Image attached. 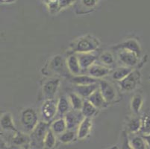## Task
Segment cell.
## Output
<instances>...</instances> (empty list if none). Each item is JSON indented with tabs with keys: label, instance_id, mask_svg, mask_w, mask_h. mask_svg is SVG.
<instances>
[{
	"label": "cell",
	"instance_id": "obj_1",
	"mask_svg": "<svg viewBox=\"0 0 150 149\" xmlns=\"http://www.w3.org/2000/svg\"><path fill=\"white\" fill-rule=\"evenodd\" d=\"M51 123L40 121L35 129L30 133L31 148H44V139L49 130L50 129Z\"/></svg>",
	"mask_w": 150,
	"mask_h": 149
},
{
	"label": "cell",
	"instance_id": "obj_2",
	"mask_svg": "<svg viewBox=\"0 0 150 149\" xmlns=\"http://www.w3.org/2000/svg\"><path fill=\"white\" fill-rule=\"evenodd\" d=\"M100 43L99 40L91 35H86L79 38L73 45V50L76 53H86L96 52Z\"/></svg>",
	"mask_w": 150,
	"mask_h": 149
},
{
	"label": "cell",
	"instance_id": "obj_3",
	"mask_svg": "<svg viewBox=\"0 0 150 149\" xmlns=\"http://www.w3.org/2000/svg\"><path fill=\"white\" fill-rule=\"evenodd\" d=\"M39 120L35 110L32 108H26L22 111L20 115V124L25 133H31L38 125Z\"/></svg>",
	"mask_w": 150,
	"mask_h": 149
},
{
	"label": "cell",
	"instance_id": "obj_4",
	"mask_svg": "<svg viewBox=\"0 0 150 149\" xmlns=\"http://www.w3.org/2000/svg\"><path fill=\"white\" fill-rule=\"evenodd\" d=\"M58 114V100L55 98L46 99L40 108V117L42 121L52 123Z\"/></svg>",
	"mask_w": 150,
	"mask_h": 149
},
{
	"label": "cell",
	"instance_id": "obj_5",
	"mask_svg": "<svg viewBox=\"0 0 150 149\" xmlns=\"http://www.w3.org/2000/svg\"><path fill=\"white\" fill-rule=\"evenodd\" d=\"M140 72L138 69L132 70L125 78L118 81L121 90L125 92H131L135 90L140 82Z\"/></svg>",
	"mask_w": 150,
	"mask_h": 149
},
{
	"label": "cell",
	"instance_id": "obj_6",
	"mask_svg": "<svg viewBox=\"0 0 150 149\" xmlns=\"http://www.w3.org/2000/svg\"><path fill=\"white\" fill-rule=\"evenodd\" d=\"M48 70L54 73L59 74L61 76L66 75V72H69L67 61H65L64 57L59 54L54 56L52 59L50 60L48 65Z\"/></svg>",
	"mask_w": 150,
	"mask_h": 149
},
{
	"label": "cell",
	"instance_id": "obj_7",
	"mask_svg": "<svg viewBox=\"0 0 150 149\" xmlns=\"http://www.w3.org/2000/svg\"><path fill=\"white\" fill-rule=\"evenodd\" d=\"M65 121L67 125V130H76L77 131L80 123L84 119L81 110L71 109L64 115Z\"/></svg>",
	"mask_w": 150,
	"mask_h": 149
},
{
	"label": "cell",
	"instance_id": "obj_8",
	"mask_svg": "<svg viewBox=\"0 0 150 149\" xmlns=\"http://www.w3.org/2000/svg\"><path fill=\"white\" fill-rule=\"evenodd\" d=\"M99 88L102 95L108 104L114 102L117 98V90L111 83L107 81H99Z\"/></svg>",
	"mask_w": 150,
	"mask_h": 149
},
{
	"label": "cell",
	"instance_id": "obj_9",
	"mask_svg": "<svg viewBox=\"0 0 150 149\" xmlns=\"http://www.w3.org/2000/svg\"><path fill=\"white\" fill-rule=\"evenodd\" d=\"M118 51V58L125 66L133 68L138 64L139 57L134 52L125 49H116Z\"/></svg>",
	"mask_w": 150,
	"mask_h": 149
},
{
	"label": "cell",
	"instance_id": "obj_10",
	"mask_svg": "<svg viewBox=\"0 0 150 149\" xmlns=\"http://www.w3.org/2000/svg\"><path fill=\"white\" fill-rule=\"evenodd\" d=\"M60 83L61 81H60L59 78H51L46 81L43 84V90H42L43 96L46 99L54 98V95L57 93L58 88H59Z\"/></svg>",
	"mask_w": 150,
	"mask_h": 149
},
{
	"label": "cell",
	"instance_id": "obj_11",
	"mask_svg": "<svg viewBox=\"0 0 150 149\" xmlns=\"http://www.w3.org/2000/svg\"><path fill=\"white\" fill-rule=\"evenodd\" d=\"M89 76L96 79H101L106 77L110 73L111 70L108 66L100 64H93L87 70Z\"/></svg>",
	"mask_w": 150,
	"mask_h": 149
},
{
	"label": "cell",
	"instance_id": "obj_12",
	"mask_svg": "<svg viewBox=\"0 0 150 149\" xmlns=\"http://www.w3.org/2000/svg\"><path fill=\"white\" fill-rule=\"evenodd\" d=\"M95 52L86 53H76L79 61V64L83 71H87L88 68L95 64L97 60V54H95Z\"/></svg>",
	"mask_w": 150,
	"mask_h": 149
},
{
	"label": "cell",
	"instance_id": "obj_13",
	"mask_svg": "<svg viewBox=\"0 0 150 149\" xmlns=\"http://www.w3.org/2000/svg\"><path fill=\"white\" fill-rule=\"evenodd\" d=\"M11 143L12 145L16 147L25 148V146H30L31 148L30 136L25 132H21L19 131L14 132V134L11 139Z\"/></svg>",
	"mask_w": 150,
	"mask_h": 149
},
{
	"label": "cell",
	"instance_id": "obj_14",
	"mask_svg": "<svg viewBox=\"0 0 150 149\" xmlns=\"http://www.w3.org/2000/svg\"><path fill=\"white\" fill-rule=\"evenodd\" d=\"M92 127L93 121L91 118L84 117L77 129V139H80V140L86 139L89 136L91 130H92Z\"/></svg>",
	"mask_w": 150,
	"mask_h": 149
},
{
	"label": "cell",
	"instance_id": "obj_15",
	"mask_svg": "<svg viewBox=\"0 0 150 149\" xmlns=\"http://www.w3.org/2000/svg\"><path fill=\"white\" fill-rule=\"evenodd\" d=\"M87 99L98 109L106 108L109 105L102 95L99 88L96 89Z\"/></svg>",
	"mask_w": 150,
	"mask_h": 149
},
{
	"label": "cell",
	"instance_id": "obj_16",
	"mask_svg": "<svg viewBox=\"0 0 150 149\" xmlns=\"http://www.w3.org/2000/svg\"><path fill=\"white\" fill-rule=\"evenodd\" d=\"M67 65L69 72L73 76H79L82 73L83 70L79 64L77 54H70L67 59Z\"/></svg>",
	"mask_w": 150,
	"mask_h": 149
},
{
	"label": "cell",
	"instance_id": "obj_17",
	"mask_svg": "<svg viewBox=\"0 0 150 149\" xmlns=\"http://www.w3.org/2000/svg\"><path fill=\"white\" fill-rule=\"evenodd\" d=\"M115 49H125V50H129V51L134 52L138 57H140L141 54V48H140V43L134 39H130L128 40L125 41L123 43L117 45V46L114 47Z\"/></svg>",
	"mask_w": 150,
	"mask_h": 149
},
{
	"label": "cell",
	"instance_id": "obj_18",
	"mask_svg": "<svg viewBox=\"0 0 150 149\" xmlns=\"http://www.w3.org/2000/svg\"><path fill=\"white\" fill-rule=\"evenodd\" d=\"M99 88V82L95 84H87V85H75V93L82 97L83 98H87Z\"/></svg>",
	"mask_w": 150,
	"mask_h": 149
},
{
	"label": "cell",
	"instance_id": "obj_19",
	"mask_svg": "<svg viewBox=\"0 0 150 149\" xmlns=\"http://www.w3.org/2000/svg\"><path fill=\"white\" fill-rule=\"evenodd\" d=\"M71 83L74 85H87V84H95L98 83V79L93 78L89 75H79V76H73L70 79Z\"/></svg>",
	"mask_w": 150,
	"mask_h": 149
},
{
	"label": "cell",
	"instance_id": "obj_20",
	"mask_svg": "<svg viewBox=\"0 0 150 149\" xmlns=\"http://www.w3.org/2000/svg\"><path fill=\"white\" fill-rule=\"evenodd\" d=\"M129 145L131 148L134 149H146L149 148V146L147 145L146 141L140 133V135L137 133H134L133 136L129 139Z\"/></svg>",
	"mask_w": 150,
	"mask_h": 149
},
{
	"label": "cell",
	"instance_id": "obj_21",
	"mask_svg": "<svg viewBox=\"0 0 150 149\" xmlns=\"http://www.w3.org/2000/svg\"><path fill=\"white\" fill-rule=\"evenodd\" d=\"M0 122H1V128H2V130L11 131L12 132L17 131V128L14 125V123H13L12 115L10 113H5L2 114Z\"/></svg>",
	"mask_w": 150,
	"mask_h": 149
},
{
	"label": "cell",
	"instance_id": "obj_22",
	"mask_svg": "<svg viewBox=\"0 0 150 149\" xmlns=\"http://www.w3.org/2000/svg\"><path fill=\"white\" fill-rule=\"evenodd\" d=\"M50 129L53 131V133L57 136H58L61 133H64V131H66L67 130V125L64 117L54 120L50 125Z\"/></svg>",
	"mask_w": 150,
	"mask_h": 149
},
{
	"label": "cell",
	"instance_id": "obj_23",
	"mask_svg": "<svg viewBox=\"0 0 150 149\" xmlns=\"http://www.w3.org/2000/svg\"><path fill=\"white\" fill-rule=\"evenodd\" d=\"M98 110H99V109L94 106L91 102H90L88 99L84 100V103H83L81 111L84 117L92 119L93 117H94L97 114Z\"/></svg>",
	"mask_w": 150,
	"mask_h": 149
},
{
	"label": "cell",
	"instance_id": "obj_24",
	"mask_svg": "<svg viewBox=\"0 0 150 149\" xmlns=\"http://www.w3.org/2000/svg\"><path fill=\"white\" fill-rule=\"evenodd\" d=\"M141 118V128L139 133L141 135L150 134V108L147 109Z\"/></svg>",
	"mask_w": 150,
	"mask_h": 149
},
{
	"label": "cell",
	"instance_id": "obj_25",
	"mask_svg": "<svg viewBox=\"0 0 150 149\" xmlns=\"http://www.w3.org/2000/svg\"><path fill=\"white\" fill-rule=\"evenodd\" d=\"M72 109L69 98L64 95L60 97L58 99V114L64 116Z\"/></svg>",
	"mask_w": 150,
	"mask_h": 149
},
{
	"label": "cell",
	"instance_id": "obj_26",
	"mask_svg": "<svg viewBox=\"0 0 150 149\" xmlns=\"http://www.w3.org/2000/svg\"><path fill=\"white\" fill-rule=\"evenodd\" d=\"M132 70H133V69H132V67L125 66H121V67L117 68V69L111 73V77H112V78L114 79V81H120L125 78Z\"/></svg>",
	"mask_w": 150,
	"mask_h": 149
},
{
	"label": "cell",
	"instance_id": "obj_27",
	"mask_svg": "<svg viewBox=\"0 0 150 149\" xmlns=\"http://www.w3.org/2000/svg\"><path fill=\"white\" fill-rule=\"evenodd\" d=\"M141 128V118L133 117L127 123V131L130 134L137 133L140 132Z\"/></svg>",
	"mask_w": 150,
	"mask_h": 149
},
{
	"label": "cell",
	"instance_id": "obj_28",
	"mask_svg": "<svg viewBox=\"0 0 150 149\" xmlns=\"http://www.w3.org/2000/svg\"><path fill=\"white\" fill-rule=\"evenodd\" d=\"M68 98H69V102H70L72 109L77 110H81L83 103H84V100L82 99V97L80 96L76 93H70L68 95Z\"/></svg>",
	"mask_w": 150,
	"mask_h": 149
},
{
	"label": "cell",
	"instance_id": "obj_29",
	"mask_svg": "<svg viewBox=\"0 0 150 149\" xmlns=\"http://www.w3.org/2000/svg\"><path fill=\"white\" fill-rule=\"evenodd\" d=\"M77 137V131L76 130H67L64 133L58 136V139L61 143L68 144Z\"/></svg>",
	"mask_w": 150,
	"mask_h": 149
},
{
	"label": "cell",
	"instance_id": "obj_30",
	"mask_svg": "<svg viewBox=\"0 0 150 149\" xmlns=\"http://www.w3.org/2000/svg\"><path fill=\"white\" fill-rule=\"evenodd\" d=\"M144 104V99L140 94H136L132 97L131 102V107L134 113L136 115H138L141 110L142 106Z\"/></svg>",
	"mask_w": 150,
	"mask_h": 149
},
{
	"label": "cell",
	"instance_id": "obj_31",
	"mask_svg": "<svg viewBox=\"0 0 150 149\" xmlns=\"http://www.w3.org/2000/svg\"><path fill=\"white\" fill-rule=\"evenodd\" d=\"M56 135L53 133L51 129L49 130L44 139V148H45L51 149L55 146L56 145L57 137Z\"/></svg>",
	"mask_w": 150,
	"mask_h": 149
},
{
	"label": "cell",
	"instance_id": "obj_32",
	"mask_svg": "<svg viewBox=\"0 0 150 149\" xmlns=\"http://www.w3.org/2000/svg\"><path fill=\"white\" fill-rule=\"evenodd\" d=\"M99 60L102 64L108 66H112L114 63V57L112 53L110 52H104L99 55Z\"/></svg>",
	"mask_w": 150,
	"mask_h": 149
},
{
	"label": "cell",
	"instance_id": "obj_33",
	"mask_svg": "<svg viewBox=\"0 0 150 149\" xmlns=\"http://www.w3.org/2000/svg\"><path fill=\"white\" fill-rule=\"evenodd\" d=\"M46 4L51 13H56L59 11V0H46Z\"/></svg>",
	"mask_w": 150,
	"mask_h": 149
},
{
	"label": "cell",
	"instance_id": "obj_34",
	"mask_svg": "<svg viewBox=\"0 0 150 149\" xmlns=\"http://www.w3.org/2000/svg\"><path fill=\"white\" fill-rule=\"evenodd\" d=\"M98 0H81V3L87 9H92L96 6Z\"/></svg>",
	"mask_w": 150,
	"mask_h": 149
},
{
	"label": "cell",
	"instance_id": "obj_35",
	"mask_svg": "<svg viewBox=\"0 0 150 149\" xmlns=\"http://www.w3.org/2000/svg\"><path fill=\"white\" fill-rule=\"evenodd\" d=\"M75 2L76 0H59V11L70 6Z\"/></svg>",
	"mask_w": 150,
	"mask_h": 149
},
{
	"label": "cell",
	"instance_id": "obj_36",
	"mask_svg": "<svg viewBox=\"0 0 150 149\" xmlns=\"http://www.w3.org/2000/svg\"><path fill=\"white\" fill-rule=\"evenodd\" d=\"M142 136H144V138L145 139L146 141L147 145H148V146H149V148H150V134L142 135Z\"/></svg>",
	"mask_w": 150,
	"mask_h": 149
},
{
	"label": "cell",
	"instance_id": "obj_37",
	"mask_svg": "<svg viewBox=\"0 0 150 149\" xmlns=\"http://www.w3.org/2000/svg\"><path fill=\"white\" fill-rule=\"evenodd\" d=\"M16 0H1V2L5 4H11L13 3Z\"/></svg>",
	"mask_w": 150,
	"mask_h": 149
}]
</instances>
